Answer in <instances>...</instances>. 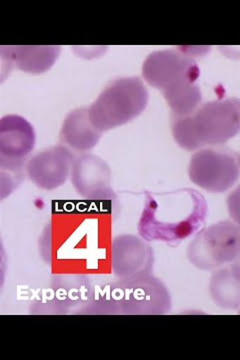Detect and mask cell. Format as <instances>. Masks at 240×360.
<instances>
[{
  "mask_svg": "<svg viewBox=\"0 0 240 360\" xmlns=\"http://www.w3.org/2000/svg\"><path fill=\"white\" fill-rule=\"evenodd\" d=\"M208 203L196 189L149 193L140 217L139 233L146 241L175 243L201 229Z\"/></svg>",
  "mask_w": 240,
  "mask_h": 360,
  "instance_id": "6da1fadb",
  "label": "cell"
},
{
  "mask_svg": "<svg viewBox=\"0 0 240 360\" xmlns=\"http://www.w3.org/2000/svg\"><path fill=\"white\" fill-rule=\"evenodd\" d=\"M239 169H240V155L239 156Z\"/></svg>",
  "mask_w": 240,
  "mask_h": 360,
  "instance_id": "2e32d148",
  "label": "cell"
},
{
  "mask_svg": "<svg viewBox=\"0 0 240 360\" xmlns=\"http://www.w3.org/2000/svg\"><path fill=\"white\" fill-rule=\"evenodd\" d=\"M239 257L240 226L228 220L199 231L187 248L190 264L203 270L220 269Z\"/></svg>",
  "mask_w": 240,
  "mask_h": 360,
  "instance_id": "5b68a950",
  "label": "cell"
},
{
  "mask_svg": "<svg viewBox=\"0 0 240 360\" xmlns=\"http://www.w3.org/2000/svg\"><path fill=\"white\" fill-rule=\"evenodd\" d=\"M102 132L90 122L89 108H76L64 120L61 141L65 148L77 153H87L99 143Z\"/></svg>",
  "mask_w": 240,
  "mask_h": 360,
  "instance_id": "4fadbf2b",
  "label": "cell"
},
{
  "mask_svg": "<svg viewBox=\"0 0 240 360\" xmlns=\"http://www.w3.org/2000/svg\"><path fill=\"white\" fill-rule=\"evenodd\" d=\"M70 179L77 193L87 200L104 198L110 193V168L99 156L83 155L76 158Z\"/></svg>",
  "mask_w": 240,
  "mask_h": 360,
  "instance_id": "8fae6325",
  "label": "cell"
},
{
  "mask_svg": "<svg viewBox=\"0 0 240 360\" xmlns=\"http://www.w3.org/2000/svg\"><path fill=\"white\" fill-rule=\"evenodd\" d=\"M149 91L139 77L114 80L89 108L90 122L106 132L137 118L149 103Z\"/></svg>",
  "mask_w": 240,
  "mask_h": 360,
  "instance_id": "3957f363",
  "label": "cell"
},
{
  "mask_svg": "<svg viewBox=\"0 0 240 360\" xmlns=\"http://www.w3.org/2000/svg\"><path fill=\"white\" fill-rule=\"evenodd\" d=\"M171 298L165 284L151 274L120 279L104 298L106 314L159 315L170 311Z\"/></svg>",
  "mask_w": 240,
  "mask_h": 360,
  "instance_id": "277c9868",
  "label": "cell"
},
{
  "mask_svg": "<svg viewBox=\"0 0 240 360\" xmlns=\"http://www.w3.org/2000/svg\"><path fill=\"white\" fill-rule=\"evenodd\" d=\"M32 123L21 116L6 115L0 120V165L11 172L23 167L35 146Z\"/></svg>",
  "mask_w": 240,
  "mask_h": 360,
  "instance_id": "9c48e42d",
  "label": "cell"
},
{
  "mask_svg": "<svg viewBox=\"0 0 240 360\" xmlns=\"http://www.w3.org/2000/svg\"><path fill=\"white\" fill-rule=\"evenodd\" d=\"M1 58L8 59L19 70L40 75L56 63L61 47L58 45H16L1 46Z\"/></svg>",
  "mask_w": 240,
  "mask_h": 360,
  "instance_id": "7c38bea8",
  "label": "cell"
},
{
  "mask_svg": "<svg viewBox=\"0 0 240 360\" xmlns=\"http://www.w3.org/2000/svg\"><path fill=\"white\" fill-rule=\"evenodd\" d=\"M142 75L147 84L161 90L165 96L196 84L201 70L194 59L182 52L160 51L147 56L142 66Z\"/></svg>",
  "mask_w": 240,
  "mask_h": 360,
  "instance_id": "8992f818",
  "label": "cell"
},
{
  "mask_svg": "<svg viewBox=\"0 0 240 360\" xmlns=\"http://www.w3.org/2000/svg\"><path fill=\"white\" fill-rule=\"evenodd\" d=\"M227 203L230 219L240 226V186L228 195Z\"/></svg>",
  "mask_w": 240,
  "mask_h": 360,
  "instance_id": "9a60e30c",
  "label": "cell"
},
{
  "mask_svg": "<svg viewBox=\"0 0 240 360\" xmlns=\"http://www.w3.org/2000/svg\"><path fill=\"white\" fill-rule=\"evenodd\" d=\"M189 175L204 191L225 193L239 180V158L227 148L201 149L190 160Z\"/></svg>",
  "mask_w": 240,
  "mask_h": 360,
  "instance_id": "52a82bcc",
  "label": "cell"
},
{
  "mask_svg": "<svg viewBox=\"0 0 240 360\" xmlns=\"http://www.w3.org/2000/svg\"><path fill=\"white\" fill-rule=\"evenodd\" d=\"M209 291L217 307L225 309H237L240 307V281L235 278L229 266L215 270Z\"/></svg>",
  "mask_w": 240,
  "mask_h": 360,
  "instance_id": "5bb4252c",
  "label": "cell"
},
{
  "mask_svg": "<svg viewBox=\"0 0 240 360\" xmlns=\"http://www.w3.org/2000/svg\"><path fill=\"white\" fill-rule=\"evenodd\" d=\"M171 129L175 142L185 150L225 143L240 132V99L209 101L192 115L172 116Z\"/></svg>",
  "mask_w": 240,
  "mask_h": 360,
  "instance_id": "7a4b0ae2",
  "label": "cell"
},
{
  "mask_svg": "<svg viewBox=\"0 0 240 360\" xmlns=\"http://www.w3.org/2000/svg\"><path fill=\"white\" fill-rule=\"evenodd\" d=\"M154 255L146 239L132 234H121L113 239L110 264L118 279L151 274Z\"/></svg>",
  "mask_w": 240,
  "mask_h": 360,
  "instance_id": "ba28073f",
  "label": "cell"
},
{
  "mask_svg": "<svg viewBox=\"0 0 240 360\" xmlns=\"http://www.w3.org/2000/svg\"><path fill=\"white\" fill-rule=\"evenodd\" d=\"M75 160L70 148L54 146L33 156L26 165V174L38 188L54 191L70 177Z\"/></svg>",
  "mask_w": 240,
  "mask_h": 360,
  "instance_id": "30bf717a",
  "label": "cell"
}]
</instances>
